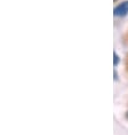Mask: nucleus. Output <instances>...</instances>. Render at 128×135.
Instances as JSON below:
<instances>
[{
  "mask_svg": "<svg viewBox=\"0 0 128 135\" xmlns=\"http://www.w3.org/2000/svg\"><path fill=\"white\" fill-rule=\"evenodd\" d=\"M128 14V1H124L122 4L114 8V15L116 16H126Z\"/></svg>",
  "mask_w": 128,
  "mask_h": 135,
  "instance_id": "obj_1",
  "label": "nucleus"
},
{
  "mask_svg": "<svg viewBox=\"0 0 128 135\" xmlns=\"http://www.w3.org/2000/svg\"><path fill=\"white\" fill-rule=\"evenodd\" d=\"M118 63H119V57H118L117 53H113V64H114V66H116Z\"/></svg>",
  "mask_w": 128,
  "mask_h": 135,
  "instance_id": "obj_2",
  "label": "nucleus"
},
{
  "mask_svg": "<svg viewBox=\"0 0 128 135\" xmlns=\"http://www.w3.org/2000/svg\"><path fill=\"white\" fill-rule=\"evenodd\" d=\"M127 118H128V112H127Z\"/></svg>",
  "mask_w": 128,
  "mask_h": 135,
  "instance_id": "obj_3",
  "label": "nucleus"
},
{
  "mask_svg": "<svg viewBox=\"0 0 128 135\" xmlns=\"http://www.w3.org/2000/svg\"><path fill=\"white\" fill-rule=\"evenodd\" d=\"M114 1H117V0H114Z\"/></svg>",
  "mask_w": 128,
  "mask_h": 135,
  "instance_id": "obj_4",
  "label": "nucleus"
}]
</instances>
